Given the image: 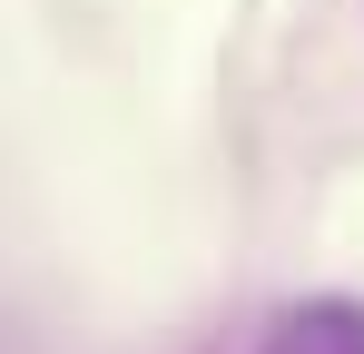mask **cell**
<instances>
[{
  "label": "cell",
  "instance_id": "obj_1",
  "mask_svg": "<svg viewBox=\"0 0 364 354\" xmlns=\"http://www.w3.org/2000/svg\"><path fill=\"white\" fill-rule=\"evenodd\" d=\"M266 354H364V305L355 295H305L276 315Z\"/></svg>",
  "mask_w": 364,
  "mask_h": 354
}]
</instances>
